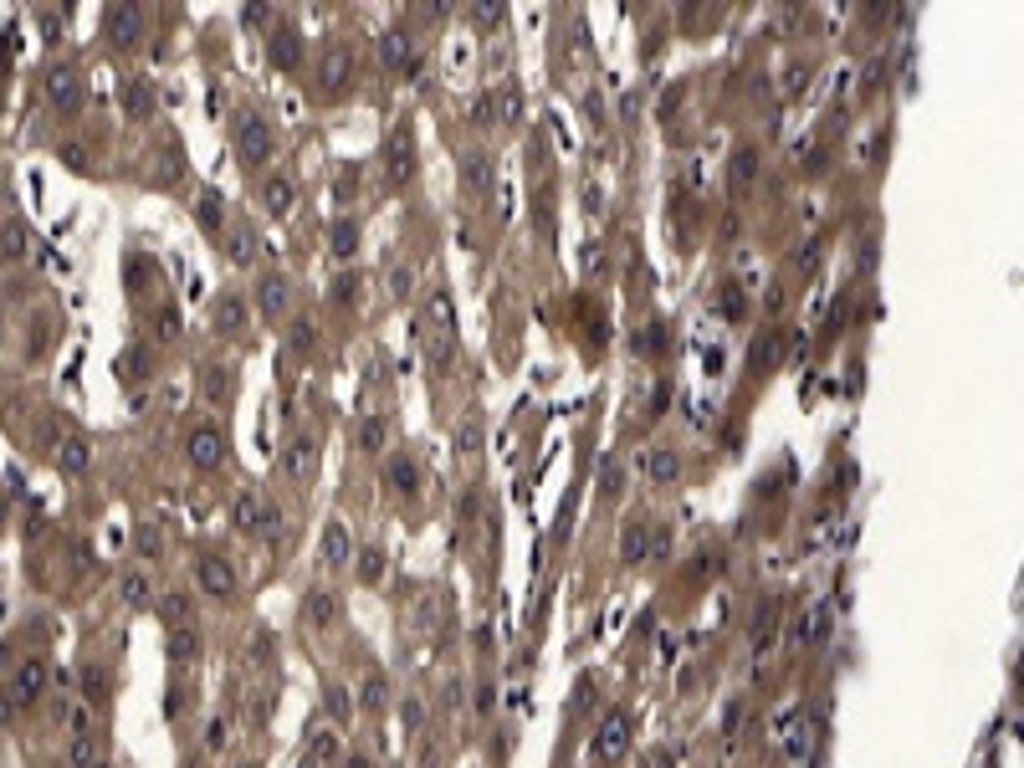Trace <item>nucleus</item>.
<instances>
[{"label": "nucleus", "mask_w": 1024, "mask_h": 768, "mask_svg": "<svg viewBox=\"0 0 1024 768\" xmlns=\"http://www.w3.org/2000/svg\"><path fill=\"white\" fill-rule=\"evenodd\" d=\"M210 323L221 328V333H231V339H241V333H247V302L236 298V292L216 298V308H210Z\"/></svg>", "instance_id": "f3484780"}, {"label": "nucleus", "mask_w": 1024, "mask_h": 768, "mask_svg": "<svg viewBox=\"0 0 1024 768\" xmlns=\"http://www.w3.org/2000/svg\"><path fill=\"white\" fill-rule=\"evenodd\" d=\"M241 768H251V763H241Z\"/></svg>", "instance_id": "49530a36"}, {"label": "nucleus", "mask_w": 1024, "mask_h": 768, "mask_svg": "<svg viewBox=\"0 0 1024 768\" xmlns=\"http://www.w3.org/2000/svg\"><path fill=\"white\" fill-rule=\"evenodd\" d=\"M312 467H318V446L308 441V436H298V441L287 446V456H282V471H287V482H308L312 477Z\"/></svg>", "instance_id": "4468645a"}, {"label": "nucleus", "mask_w": 1024, "mask_h": 768, "mask_svg": "<svg viewBox=\"0 0 1024 768\" xmlns=\"http://www.w3.org/2000/svg\"><path fill=\"white\" fill-rule=\"evenodd\" d=\"M333 610H338L333 594H312L308 605H302V615H312V626H328V620H333Z\"/></svg>", "instance_id": "72a5a7b5"}, {"label": "nucleus", "mask_w": 1024, "mask_h": 768, "mask_svg": "<svg viewBox=\"0 0 1024 768\" xmlns=\"http://www.w3.org/2000/svg\"><path fill=\"white\" fill-rule=\"evenodd\" d=\"M257 251H261L257 226H251L247 216H231V226H226V257H231L236 267H251V261H257Z\"/></svg>", "instance_id": "9d476101"}, {"label": "nucleus", "mask_w": 1024, "mask_h": 768, "mask_svg": "<svg viewBox=\"0 0 1024 768\" xmlns=\"http://www.w3.org/2000/svg\"><path fill=\"white\" fill-rule=\"evenodd\" d=\"M354 292H359V277H333V287H328V298L333 302H354Z\"/></svg>", "instance_id": "4c0bfd02"}, {"label": "nucleus", "mask_w": 1024, "mask_h": 768, "mask_svg": "<svg viewBox=\"0 0 1024 768\" xmlns=\"http://www.w3.org/2000/svg\"><path fill=\"white\" fill-rule=\"evenodd\" d=\"M123 108H129V118H154L159 113V88L149 78H129L123 82Z\"/></svg>", "instance_id": "2eb2a0df"}, {"label": "nucleus", "mask_w": 1024, "mask_h": 768, "mask_svg": "<svg viewBox=\"0 0 1024 768\" xmlns=\"http://www.w3.org/2000/svg\"><path fill=\"white\" fill-rule=\"evenodd\" d=\"M354 441H359L364 456H379L389 446V420L385 416H364V426H359V436H354Z\"/></svg>", "instance_id": "4be33fe9"}, {"label": "nucleus", "mask_w": 1024, "mask_h": 768, "mask_svg": "<svg viewBox=\"0 0 1024 768\" xmlns=\"http://www.w3.org/2000/svg\"><path fill=\"white\" fill-rule=\"evenodd\" d=\"M778 353H784V333L774 328V333H764V343H753V369H768Z\"/></svg>", "instance_id": "c85d7f7f"}, {"label": "nucleus", "mask_w": 1024, "mask_h": 768, "mask_svg": "<svg viewBox=\"0 0 1024 768\" xmlns=\"http://www.w3.org/2000/svg\"><path fill=\"white\" fill-rule=\"evenodd\" d=\"M599 482H605L609 497H620L625 492V467H620V461H605V477H599Z\"/></svg>", "instance_id": "58836bf2"}, {"label": "nucleus", "mask_w": 1024, "mask_h": 768, "mask_svg": "<svg viewBox=\"0 0 1024 768\" xmlns=\"http://www.w3.org/2000/svg\"><path fill=\"white\" fill-rule=\"evenodd\" d=\"M57 467H62L67 477H82V471L92 467V441H88V436H67V441L57 446Z\"/></svg>", "instance_id": "6ab92c4d"}, {"label": "nucleus", "mask_w": 1024, "mask_h": 768, "mask_svg": "<svg viewBox=\"0 0 1024 768\" xmlns=\"http://www.w3.org/2000/svg\"><path fill=\"white\" fill-rule=\"evenodd\" d=\"M174 333H180V318L164 308V313H159V339H174Z\"/></svg>", "instance_id": "79ce46f5"}, {"label": "nucleus", "mask_w": 1024, "mask_h": 768, "mask_svg": "<svg viewBox=\"0 0 1024 768\" xmlns=\"http://www.w3.org/2000/svg\"><path fill=\"white\" fill-rule=\"evenodd\" d=\"M185 456H190L195 471H216L226 461V436L216 426H195L190 436H185Z\"/></svg>", "instance_id": "423d86ee"}, {"label": "nucleus", "mask_w": 1024, "mask_h": 768, "mask_svg": "<svg viewBox=\"0 0 1024 768\" xmlns=\"http://www.w3.org/2000/svg\"><path fill=\"white\" fill-rule=\"evenodd\" d=\"M26 247H31V236H26V226H21V221H5V226H0V251H5L11 261L26 257Z\"/></svg>", "instance_id": "393cba45"}, {"label": "nucleus", "mask_w": 1024, "mask_h": 768, "mask_svg": "<svg viewBox=\"0 0 1024 768\" xmlns=\"http://www.w3.org/2000/svg\"><path fill=\"white\" fill-rule=\"evenodd\" d=\"M292 200H298V184L287 180V174L272 170L267 180H261V205L272 210V216H287V210H292Z\"/></svg>", "instance_id": "a211bd4d"}, {"label": "nucleus", "mask_w": 1024, "mask_h": 768, "mask_svg": "<svg viewBox=\"0 0 1024 768\" xmlns=\"http://www.w3.org/2000/svg\"><path fill=\"white\" fill-rule=\"evenodd\" d=\"M236 154H241V164H267V154H272V123L261 113L236 118Z\"/></svg>", "instance_id": "f03ea898"}, {"label": "nucleus", "mask_w": 1024, "mask_h": 768, "mask_svg": "<svg viewBox=\"0 0 1024 768\" xmlns=\"http://www.w3.org/2000/svg\"><path fill=\"white\" fill-rule=\"evenodd\" d=\"M477 21H481V26H492V21H502V5H481V11H477Z\"/></svg>", "instance_id": "c03bdc74"}, {"label": "nucleus", "mask_w": 1024, "mask_h": 768, "mask_svg": "<svg viewBox=\"0 0 1024 768\" xmlns=\"http://www.w3.org/2000/svg\"><path fill=\"white\" fill-rule=\"evenodd\" d=\"M451 353H456L451 308H446V298H436V323L426 318V359H430L436 369H446V364H451Z\"/></svg>", "instance_id": "39448f33"}, {"label": "nucleus", "mask_w": 1024, "mask_h": 768, "mask_svg": "<svg viewBox=\"0 0 1024 768\" xmlns=\"http://www.w3.org/2000/svg\"><path fill=\"white\" fill-rule=\"evenodd\" d=\"M467 190L471 195H487V190H492V164H487V154L467 159Z\"/></svg>", "instance_id": "a878e982"}, {"label": "nucleus", "mask_w": 1024, "mask_h": 768, "mask_svg": "<svg viewBox=\"0 0 1024 768\" xmlns=\"http://www.w3.org/2000/svg\"><path fill=\"white\" fill-rule=\"evenodd\" d=\"M287 302H292V287H287L282 272L257 277V313H261V318H282V313H287Z\"/></svg>", "instance_id": "f8f14e48"}, {"label": "nucleus", "mask_w": 1024, "mask_h": 768, "mask_svg": "<svg viewBox=\"0 0 1024 768\" xmlns=\"http://www.w3.org/2000/svg\"><path fill=\"white\" fill-rule=\"evenodd\" d=\"M323 559H328V563H333V569H338V563H349V533H343V528H338V522H333V528H328V543H323Z\"/></svg>", "instance_id": "7c9ffc66"}, {"label": "nucleus", "mask_w": 1024, "mask_h": 768, "mask_svg": "<svg viewBox=\"0 0 1024 768\" xmlns=\"http://www.w3.org/2000/svg\"><path fill=\"white\" fill-rule=\"evenodd\" d=\"M123 594H129V605H149V599H154V584H149L143 573H129V579H123Z\"/></svg>", "instance_id": "c9c22d12"}, {"label": "nucleus", "mask_w": 1024, "mask_h": 768, "mask_svg": "<svg viewBox=\"0 0 1024 768\" xmlns=\"http://www.w3.org/2000/svg\"><path fill=\"white\" fill-rule=\"evenodd\" d=\"M47 103L62 108V113H72V108L82 103V72L78 67H52V72H47Z\"/></svg>", "instance_id": "1a4fd4ad"}, {"label": "nucleus", "mask_w": 1024, "mask_h": 768, "mask_svg": "<svg viewBox=\"0 0 1024 768\" xmlns=\"http://www.w3.org/2000/svg\"><path fill=\"white\" fill-rule=\"evenodd\" d=\"M343 768H369V758H349V763H343Z\"/></svg>", "instance_id": "a18cd8bd"}, {"label": "nucleus", "mask_w": 1024, "mask_h": 768, "mask_svg": "<svg viewBox=\"0 0 1024 768\" xmlns=\"http://www.w3.org/2000/svg\"><path fill=\"white\" fill-rule=\"evenodd\" d=\"M410 282H416V277H410V267H395V277H389V287H395V292H389V298L400 302L405 292H410Z\"/></svg>", "instance_id": "a19ab883"}, {"label": "nucleus", "mask_w": 1024, "mask_h": 768, "mask_svg": "<svg viewBox=\"0 0 1024 768\" xmlns=\"http://www.w3.org/2000/svg\"><path fill=\"white\" fill-rule=\"evenodd\" d=\"M646 477H650V482H676V477H681V456L666 451V446H661V451H650L646 456Z\"/></svg>", "instance_id": "5701e85b"}, {"label": "nucleus", "mask_w": 1024, "mask_h": 768, "mask_svg": "<svg viewBox=\"0 0 1024 768\" xmlns=\"http://www.w3.org/2000/svg\"><path fill=\"white\" fill-rule=\"evenodd\" d=\"M206 400L210 405L231 400V369H206Z\"/></svg>", "instance_id": "c756f323"}, {"label": "nucleus", "mask_w": 1024, "mask_h": 768, "mask_svg": "<svg viewBox=\"0 0 1024 768\" xmlns=\"http://www.w3.org/2000/svg\"><path fill=\"white\" fill-rule=\"evenodd\" d=\"M195 579H200V589H206L210 599H231L236 594V569L221 559V553H200V563H195Z\"/></svg>", "instance_id": "6e6552de"}, {"label": "nucleus", "mask_w": 1024, "mask_h": 768, "mask_svg": "<svg viewBox=\"0 0 1024 768\" xmlns=\"http://www.w3.org/2000/svg\"><path fill=\"white\" fill-rule=\"evenodd\" d=\"M518 113H523L518 82H502V88H497V118H502V123H518Z\"/></svg>", "instance_id": "cd10ccee"}, {"label": "nucleus", "mask_w": 1024, "mask_h": 768, "mask_svg": "<svg viewBox=\"0 0 1024 768\" xmlns=\"http://www.w3.org/2000/svg\"><path fill=\"white\" fill-rule=\"evenodd\" d=\"M221 210H226L221 205V190H200V210H195V216H200V226H206L210 236L221 231Z\"/></svg>", "instance_id": "bb28decb"}, {"label": "nucleus", "mask_w": 1024, "mask_h": 768, "mask_svg": "<svg viewBox=\"0 0 1024 768\" xmlns=\"http://www.w3.org/2000/svg\"><path fill=\"white\" fill-rule=\"evenodd\" d=\"M354 251H359V226L338 221L333 226V257H354Z\"/></svg>", "instance_id": "2f4dec72"}, {"label": "nucleus", "mask_w": 1024, "mask_h": 768, "mask_svg": "<svg viewBox=\"0 0 1024 768\" xmlns=\"http://www.w3.org/2000/svg\"><path fill=\"white\" fill-rule=\"evenodd\" d=\"M650 538H656V533H650L646 522H630V528H625V543H620L625 563H640V559H646V553H650Z\"/></svg>", "instance_id": "b1692460"}, {"label": "nucleus", "mask_w": 1024, "mask_h": 768, "mask_svg": "<svg viewBox=\"0 0 1024 768\" xmlns=\"http://www.w3.org/2000/svg\"><path fill=\"white\" fill-rule=\"evenodd\" d=\"M349 72H354L349 47H343V41L323 47V62H318V98H338V92L349 88Z\"/></svg>", "instance_id": "20e7f679"}, {"label": "nucleus", "mask_w": 1024, "mask_h": 768, "mask_svg": "<svg viewBox=\"0 0 1024 768\" xmlns=\"http://www.w3.org/2000/svg\"><path fill=\"white\" fill-rule=\"evenodd\" d=\"M37 691H41V666H37V661H26V671L16 677V697H21V702H31Z\"/></svg>", "instance_id": "f704fd0d"}, {"label": "nucleus", "mask_w": 1024, "mask_h": 768, "mask_svg": "<svg viewBox=\"0 0 1024 768\" xmlns=\"http://www.w3.org/2000/svg\"><path fill=\"white\" fill-rule=\"evenodd\" d=\"M379 62H385L389 72H410V67H416L410 37H405V31H385V37H379Z\"/></svg>", "instance_id": "dca6fc26"}, {"label": "nucleus", "mask_w": 1024, "mask_h": 768, "mask_svg": "<svg viewBox=\"0 0 1024 768\" xmlns=\"http://www.w3.org/2000/svg\"><path fill=\"white\" fill-rule=\"evenodd\" d=\"M385 697H389L385 677H369V681H364V707H369V712H379V707H385Z\"/></svg>", "instance_id": "e433bc0d"}, {"label": "nucleus", "mask_w": 1024, "mask_h": 768, "mask_svg": "<svg viewBox=\"0 0 1024 768\" xmlns=\"http://www.w3.org/2000/svg\"><path fill=\"white\" fill-rule=\"evenodd\" d=\"M625 742H630V712H609L599 738H595V758L599 763H615V758L625 753Z\"/></svg>", "instance_id": "9b49d317"}, {"label": "nucleus", "mask_w": 1024, "mask_h": 768, "mask_svg": "<svg viewBox=\"0 0 1024 768\" xmlns=\"http://www.w3.org/2000/svg\"><path fill=\"white\" fill-rule=\"evenodd\" d=\"M385 487H395L400 497H416V492H420V471H416V461H405V456H389Z\"/></svg>", "instance_id": "412c9836"}, {"label": "nucleus", "mask_w": 1024, "mask_h": 768, "mask_svg": "<svg viewBox=\"0 0 1024 768\" xmlns=\"http://www.w3.org/2000/svg\"><path fill=\"white\" fill-rule=\"evenodd\" d=\"M416 180V133L410 123H395V133L385 139V190H405Z\"/></svg>", "instance_id": "f257e3e1"}, {"label": "nucleus", "mask_w": 1024, "mask_h": 768, "mask_svg": "<svg viewBox=\"0 0 1024 768\" xmlns=\"http://www.w3.org/2000/svg\"><path fill=\"white\" fill-rule=\"evenodd\" d=\"M231 522L241 533H257V528H277V508L261 492H241L231 502Z\"/></svg>", "instance_id": "0eeeda50"}, {"label": "nucleus", "mask_w": 1024, "mask_h": 768, "mask_svg": "<svg viewBox=\"0 0 1024 768\" xmlns=\"http://www.w3.org/2000/svg\"><path fill=\"white\" fill-rule=\"evenodd\" d=\"M753 180H758V149H748V143H743L738 154H733V164H727V184H733L738 195H748Z\"/></svg>", "instance_id": "aec40b11"}, {"label": "nucleus", "mask_w": 1024, "mask_h": 768, "mask_svg": "<svg viewBox=\"0 0 1024 768\" xmlns=\"http://www.w3.org/2000/svg\"><path fill=\"white\" fill-rule=\"evenodd\" d=\"M298 57H302V37H298V26H287V21H282V26L267 37V62L282 67V72H292Z\"/></svg>", "instance_id": "ddd939ff"}, {"label": "nucleus", "mask_w": 1024, "mask_h": 768, "mask_svg": "<svg viewBox=\"0 0 1024 768\" xmlns=\"http://www.w3.org/2000/svg\"><path fill=\"white\" fill-rule=\"evenodd\" d=\"M287 343H292V353H312V349H318V328H312L308 318H298V323H292V339H287Z\"/></svg>", "instance_id": "473e14b6"}, {"label": "nucleus", "mask_w": 1024, "mask_h": 768, "mask_svg": "<svg viewBox=\"0 0 1024 768\" xmlns=\"http://www.w3.org/2000/svg\"><path fill=\"white\" fill-rule=\"evenodd\" d=\"M379 569H385V553H379V548H364V553H359V573H364V579H379Z\"/></svg>", "instance_id": "ea45409f"}, {"label": "nucleus", "mask_w": 1024, "mask_h": 768, "mask_svg": "<svg viewBox=\"0 0 1024 768\" xmlns=\"http://www.w3.org/2000/svg\"><path fill=\"white\" fill-rule=\"evenodd\" d=\"M103 37H108V47H118V52L139 47L143 11H139V5H108V11H103Z\"/></svg>", "instance_id": "7ed1b4c3"}, {"label": "nucleus", "mask_w": 1024, "mask_h": 768, "mask_svg": "<svg viewBox=\"0 0 1024 768\" xmlns=\"http://www.w3.org/2000/svg\"><path fill=\"white\" fill-rule=\"evenodd\" d=\"M139 553H159V533H154V528H143V533H139Z\"/></svg>", "instance_id": "37998d69"}]
</instances>
